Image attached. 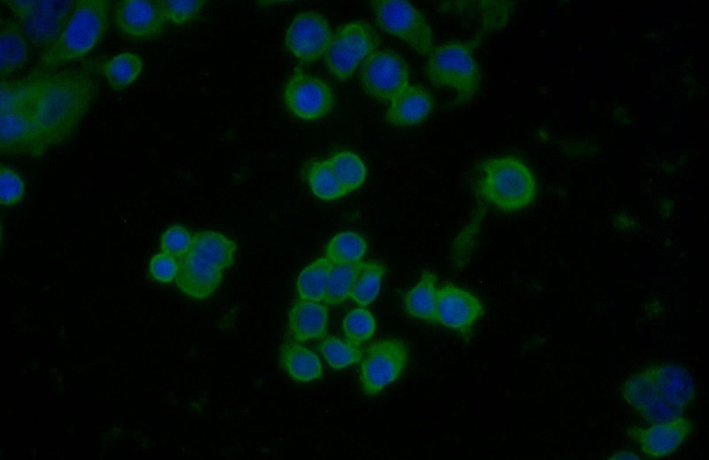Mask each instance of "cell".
<instances>
[{
	"label": "cell",
	"mask_w": 709,
	"mask_h": 460,
	"mask_svg": "<svg viewBox=\"0 0 709 460\" xmlns=\"http://www.w3.org/2000/svg\"><path fill=\"white\" fill-rule=\"evenodd\" d=\"M670 403L684 411L696 397L692 375L683 366L673 363H655L642 370Z\"/></svg>",
	"instance_id": "16"
},
{
	"label": "cell",
	"mask_w": 709,
	"mask_h": 460,
	"mask_svg": "<svg viewBox=\"0 0 709 460\" xmlns=\"http://www.w3.org/2000/svg\"><path fill=\"white\" fill-rule=\"evenodd\" d=\"M279 360L284 372L296 381L312 382L323 376L319 357L299 341H284L280 347Z\"/></svg>",
	"instance_id": "22"
},
{
	"label": "cell",
	"mask_w": 709,
	"mask_h": 460,
	"mask_svg": "<svg viewBox=\"0 0 709 460\" xmlns=\"http://www.w3.org/2000/svg\"><path fill=\"white\" fill-rule=\"evenodd\" d=\"M484 311L482 302L474 294L451 284L438 288L437 323L445 327L468 336Z\"/></svg>",
	"instance_id": "14"
},
{
	"label": "cell",
	"mask_w": 709,
	"mask_h": 460,
	"mask_svg": "<svg viewBox=\"0 0 709 460\" xmlns=\"http://www.w3.org/2000/svg\"><path fill=\"white\" fill-rule=\"evenodd\" d=\"M368 245L357 233L344 231L338 233L328 242L325 257L333 264L361 262L366 255Z\"/></svg>",
	"instance_id": "29"
},
{
	"label": "cell",
	"mask_w": 709,
	"mask_h": 460,
	"mask_svg": "<svg viewBox=\"0 0 709 460\" xmlns=\"http://www.w3.org/2000/svg\"><path fill=\"white\" fill-rule=\"evenodd\" d=\"M282 101L293 117L305 121H316L331 112L335 96L324 80L297 67L284 81Z\"/></svg>",
	"instance_id": "8"
},
{
	"label": "cell",
	"mask_w": 709,
	"mask_h": 460,
	"mask_svg": "<svg viewBox=\"0 0 709 460\" xmlns=\"http://www.w3.org/2000/svg\"><path fill=\"white\" fill-rule=\"evenodd\" d=\"M333 32L328 19L309 11L298 13L284 35L286 50L301 63H313L324 57Z\"/></svg>",
	"instance_id": "11"
},
{
	"label": "cell",
	"mask_w": 709,
	"mask_h": 460,
	"mask_svg": "<svg viewBox=\"0 0 709 460\" xmlns=\"http://www.w3.org/2000/svg\"><path fill=\"white\" fill-rule=\"evenodd\" d=\"M607 458L611 459V460H617V459H628V460L636 459L637 460V459H641V457L637 454H635V452L630 451V450H625V449H621V450L616 451V452L612 453V455H610Z\"/></svg>",
	"instance_id": "38"
},
{
	"label": "cell",
	"mask_w": 709,
	"mask_h": 460,
	"mask_svg": "<svg viewBox=\"0 0 709 460\" xmlns=\"http://www.w3.org/2000/svg\"><path fill=\"white\" fill-rule=\"evenodd\" d=\"M29 42L21 26L14 19L0 20V75L8 80L22 68L29 57Z\"/></svg>",
	"instance_id": "21"
},
{
	"label": "cell",
	"mask_w": 709,
	"mask_h": 460,
	"mask_svg": "<svg viewBox=\"0 0 709 460\" xmlns=\"http://www.w3.org/2000/svg\"><path fill=\"white\" fill-rule=\"evenodd\" d=\"M143 68L141 57L128 50L105 59L98 67L109 88L115 91H122L134 83Z\"/></svg>",
	"instance_id": "25"
},
{
	"label": "cell",
	"mask_w": 709,
	"mask_h": 460,
	"mask_svg": "<svg viewBox=\"0 0 709 460\" xmlns=\"http://www.w3.org/2000/svg\"><path fill=\"white\" fill-rule=\"evenodd\" d=\"M379 44V36L370 23L363 20L345 23L332 34L323 57L325 67L333 78L347 81L378 50Z\"/></svg>",
	"instance_id": "5"
},
{
	"label": "cell",
	"mask_w": 709,
	"mask_h": 460,
	"mask_svg": "<svg viewBox=\"0 0 709 460\" xmlns=\"http://www.w3.org/2000/svg\"><path fill=\"white\" fill-rule=\"evenodd\" d=\"M409 359V349L399 339H385L369 345L360 364V382L363 393L370 396L379 394L400 378Z\"/></svg>",
	"instance_id": "9"
},
{
	"label": "cell",
	"mask_w": 709,
	"mask_h": 460,
	"mask_svg": "<svg viewBox=\"0 0 709 460\" xmlns=\"http://www.w3.org/2000/svg\"><path fill=\"white\" fill-rule=\"evenodd\" d=\"M371 7L376 22L386 34L404 42L421 56L434 48L433 31L424 14L407 1L375 0Z\"/></svg>",
	"instance_id": "7"
},
{
	"label": "cell",
	"mask_w": 709,
	"mask_h": 460,
	"mask_svg": "<svg viewBox=\"0 0 709 460\" xmlns=\"http://www.w3.org/2000/svg\"><path fill=\"white\" fill-rule=\"evenodd\" d=\"M425 71L434 86L455 89L456 103L470 101L479 88L480 73L471 47L462 42L434 46L427 56Z\"/></svg>",
	"instance_id": "4"
},
{
	"label": "cell",
	"mask_w": 709,
	"mask_h": 460,
	"mask_svg": "<svg viewBox=\"0 0 709 460\" xmlns=\"http://www.w3.org/2000/svg\"><path fill=\"white\" fill-rule=\"evenodd\" d=\"M365 262L333 264L327 280L323 303L327 306L339 305L350 298L353 288L364 268Z\"/></svg>",
	"instance_id": "26"
},
{
	"label": "cell",
	"mask_w": 709,
	"mask_h": 460,
	"mask_svg": "<svg viewBox=\"0 0 709 460\" xmlns=\"http://www.w3.org/2000/svg\"><path fill=\"white\" fill-rule=\"evenodd\" d=\"M433 106V97L428 90L409 85L390 102L385 119L395 126H415L431 114Z\"/></svg>",
	"instance_id": "18"
},
{
	"label": "cell",
	"mask_w": 709,
	"mask_h": 460,
	"mask_svg": "<svg viewBox=\"0 0 709 460\" xmlns=\"http://www.w3.org/2000/svg\"><path fill=\"white\" fill-rule=\"evenodd\" d=\"M511 6L509 2L504 1H452L440 5L445 12L472 16L478 21L482 34H489L503 27Z\"/></svg>",
	"instance_id": "20"
},
{
	"label": "cell",
	"mask_w": 709,
	"mask_h": 460,
	"mask_svg": "<svg viewBox=\"0 0 709 460\" xmlns=\"http://www.w3.org/2000/svg\"><path fill=\"white\" fill-rule=\"evenodd\" d=\"M25 196V181L15 169L9 165L0 167V203L12 208L22 202Z\"/></svg>",
	"instance_id": "35"
},
{
	"label": "cell",
	"mask_w": 709,
	"mask_h": 460,
	"mask_svg": "<svg viewBox=\"0 0 709 460\" xmlns=\"http://www.w3.org/2000/svg\"><path fill=\"white\" fill-rule=\"evenodd\" d=\"M318 349L329 366L334 370H342L358 363L363 355L360 345L337 336L323 338Z\"/></svg>",
	"instance_id": "31"
},
{
	"label": "cell",
	"mask_w": 709,
	"mask_h": 460,
	"mask_svg": "<svg viewBox=\"0 0 709 460\" xmlns=\"http://www.w3.org/2000/svg\"><path fill=\"white\" fill-rule=\"evenodd\" d=\"M333 265L326 257H318L300 272L296 290L300 299L323 302L328 276Z\"/></svg>",
	"instance_id": "27"
},
{
	"label": "cell",
	"mask_w": 709,
	"mask_h": 460,
	"mask_svg": "<svg viewBox=\"0 0 709 460\" xmlns=\"http://www.w3.org/2000/svg\"><path fill=\"white\" fill-rule=\"evenodd\" d=\"M386 267L378 262H365L350 298L359 306L367 307L378 297Z\"/></svg>",
	"instance_id": "32"
},
{
	"label": "cell",
	"mask_w": 709,
	"mask_h": 460,
	"mask_svg": "<svg viewBox=\"0 0 709 460\" xmlns=\"http://www.w3.org/2000/svg\"><path fill=\"white\" fill-rule=\"evenodd\" d=\"M112 19L120 36L133 42L157 40L164 34L168 26L156 0L116 1Z\"/></svg>",
	"instance_id": "12"
},
{
	"label": "cell",
	"mask_w": 709,
	"mask_h": 460,
	"mask_svg": "<svg viewBox=\"0 0 709 460\" xmlns=\"http://www.w3.org/2000/svg\"><path fill=\"white\" fill-rule=\"evenodd\" d=\"M475 189L487 203L510 212L522 210L534 201L537 183L524 161L514 156H503L479 165Z\"/></svg>",
	"instance_id": "3"
},
{
	"label": "cell",
	"mask_w": 709,
	"mask_h": 460,
	"mask_svg": "<svg viewBox=\"0 0 709 460\" xmlns=\"http://www.w3.org/2000/svg\"><path fill=\"white\" fill-rule=\"evenodd\" d=\"M21 26L29 44L47 50L63 31L75 4L74 0H2Z\"/></svg>",
	"instance_id": "6"
},
{
	"label": "cell",
	"mask_w": 709,
	"mask_h": 460,
	"mask_svg": "<svg viewBox=\"0 0 709 460\" xmlns=\"http://www.w3.org/2000/svg\"><path fill=\"white\" fill-rule=\"evenodd\" d=\"M437 276L424 271L417 282L403 296L405 312L427 323H437Z\"/></svg>",
	"instance_id": "23"
},
{
	"label": "cell",
	"mask_w": 709,
	"mask_h": 460,
	"mask_svg": "<svg viewBox=\"0 0 709 460\" xmlns=\"http://www.w3.org/2000/svg\"><path fill=\"white\" fill-rule=\"evenodd\" d=\"M236 250L235 242L220 232L200 230L191 235L190 253L217 265L222 270L233 264Z\"/></svg>",
	"instance_id": "24"
},
{
	"label": "cell",
	"mask_w": 709,
	"mask_h": 460,
	"mask_svg": "<svg viewBox=\"0 0 709 460\" xmlns=\"http://www.w3.org/2000/svg\"><path fill=\"white\" fill-rule=\"evenodd\" d=\"M327 162L347 193L356 190L365 182L367 168L356 153L348 150H339L334 152Z\"/></svg>",
	"instance_id": "28"
},
{
	"label": "cell",
	"mask_w": 709,
	"mask_h": 460,
	"mask_svg": "<svg viewBox=\"0 0 709 460\" xmlns=\"http://www.w3.org/2000/svg\"><path fill=\"white\" fill-rule=\"evenodd\" d=\"M307 181L315 196L323 201L337 200L347 194L337 180L327 159L315 161L309 165Z\"/></svg>",
	"instance_id": "30"
},
{
	"label": "cell",
	"mask_w": 709,
	"mask_h": 460,
	"mask_svg": "<svg viewBox=\"0 0 709 460\" xmlns=\"http://www.w3.org/2000/svg\"><path fill=\"white\" fill-rule=\"evenodd\" d=\"M692 429L691 421L680 416L668 421L653 423L647 428L631 426L626 433L646 456L656 459L675 453Z\"/></svg>",
	"instance_id": "13"
},
{
	"label": "cell",
	"mask_w": 709,
	"mask_h": 460,
	"mask_svg": "<svg viewBox=\"0 0 709 460\" xmlns=\"http://www.w3.org/2000/svg\"><path fill=\"white\" fill-rule=\"evenodd\" d=\"M621 392L626 402L651 424L671 420L684 412L665 399L643 371L628 377Z\"/></svg>",
	"instance_id": "15"
},
{
	"label": "cell",
	"mask_w": 709,
	"mask_h": 460,
	"mask_svg": "<svg viewBox=\"0 0 709 460\" xmlns=\"http://www.w3.org/2000/svg\"><path fill=\"white\" fill-rule=\"evenodd\" d=\"M112 5L110 0H76L59 36L41 52L36 69L57 70L93 51L108 32Z\"/></svg>",
	"instance_id": "2"
},
{
	"label": "cell",
	"mask_w": 709,
	"mask_h": 460,
	"mask_svg": "<svg viewBox=\"0 0 709 460\" xmlns=\"http://www.w3.org/2000/svg\"><path fill=\"white\" fill-rule=\"evenodd\" d=\"M27 76L16 106L0 114V150L8 157L34 159L74 134L99 87L83 70L35 69Z\"/></svg>",
	"instance_id": "1"
},
{
	"label": "cell",
	"mask_w": 709,
	"mask_h": 460,
	"mask_svg": "<svg viewBox=\"0 0 709 460\" xmlns=\"http://www.w3.org/2000/svg\"><path fill=\"white\" fill-rule=\"evenodd\" d=\"M377 327L373 314L365 307H358L347 312L342 320V331L347 340L360 345L369 341Z\"/></svg>",
	"instance_id": "33"
},
{
	"label": "cell",
	"mask_w": 709,
	"mask_h": 460,
	"mask_svg": "<svg viewBox=\"0 0 709 460\" xmlns=\"http://www.w3.org/2000/svg\"><path fill=\"white\" fill-rule=\"evenodd\" d=\"M204 0H156L166 22L181 27L196 20L203 10Z\"/></svg>",
	"instance_id": "34"
},
{
	"label": "cell",
	"mask_w": 709,
	"mask_h": 460,
	"mask_svg": "<svg viewBox=\"0 0 709 460\" xmlns=\"http://www.w3.org/2000/svg\"><path fill=\"white\" fill-rule=\"evenodd\" d=\"M360 81L370 97L390 103L409 85V66L397 52L378 50L361 65Z\"/></svg>",
	"instance_id": "10"
},
{
	"label": "cell",
	"mask_w": 709,
	"mask_h": 460,
	"mask_svg": "<svg viewBox=\"0 0 709 460\" xmlns=\"http://www.w3.org/2000/svg\"><path fill=\"white\" fill-rule=\"evenodd\" d=\"M148 269L152 280L160 283L168 284L176 278L179 262L173 257L160 252L151 257Z\"/></svg>",
	"instance_id": "37"
},
{
	"label": "cell",
	"mask_w": 709,
	"mask_h": 460,
	"mask_svg": "<svg viewBox=\"0 0 709 460\" xmlns=\"http://www.w3.org/2000/svg\"><path fill=\"white\" fill-rule=\"evenodd\" d=\"M191 234L182 225H173L168 227L160 238V252L168 254L178 262L183 260L191 251Z\"/></svg>",
	"instance_id": "36"
},
{
	"label": "cell",
	"mask_w": 709,
	"mask_h": 460,
	"mask_svg": "<svg viewBox=\"0 0 709 460\" xmlns=\"http://www.w3.org/2000/svg\"><path fill=\"white\" fill-rule=\"evenodd\" d=\"M222 270L217 265L189 253L179 262L175 280L186 296L203 300L211 296L221 285Z\"/></svg>",
	"instance_id": "17"
},
{
	"label": "cell",
	"mask_w": 709,
	"mask_h": 460,
	"mask_svg": "<svg viewBox=\"0 0 709 460\" xmlns=\"http://www.w3.org/2000/svg\"><path fill=\"white\" fill-rule=\"evenodd\" d=\"M328 319L326 304L299 298L288 314L289 331L299 342L321 339L326 334Z\"/></svg>",
	"instance_id": "19"
}]
</instances>
